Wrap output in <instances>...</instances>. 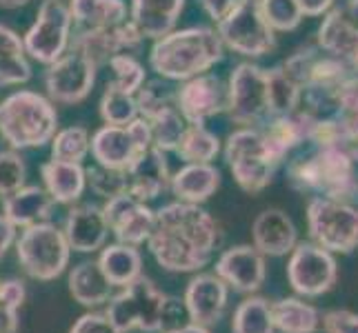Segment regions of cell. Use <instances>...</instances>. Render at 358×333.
Instances as JSON below:
<instances>
[{"instance_id": "obj_40", "label": "cell", "mask_w": 358, "mask_h": 333, "mask_svg": "<svg viewBox=\"0 0 358 333\" xmlns=\"http://www.w3.org/2000/svg\"><path fill=\"white\" fill-rule=\"evenodd\" d=\"M31 80V65L27 52L18 49H0V89L20 87Z\"/></svg>"}, {"instance_id": "obj_46", "label": "cell", "mask_w": 358, "mask_h": 333, "mask_svg": "<svg viewBox=\"0 0 358 333\" xmlns=\"http://www.w3.org/2000/svg\"><path fill=\"white\" fill-rule=\"evenodd\" d=\"M18 227L11 222L5 214H0V260L7 256V251L16 244L18 240Z\"/></svg>"}, {"instance_id": "obj_22", "label": "cell", "mask_w": 358, "mask_h": 333, "mask_svg": "<svg viewBox=\"0 0 358 333\" xmlns=\"http://www.w3.org/2000/svg\"><path fill=\"white\" fill-rule=\"evenodd\" d=\"M185 11V0H131L129 20L143 38L158 40L176 29Z\"/></svg>"}, {"instance_id": "obj_14", "label": "cell", "mask_w": 358, "mask_h": 333, "mask_svg": "<svg viewBox=\"0 0 358 333\" xmlns=\"http://www.w3.org/2000/svg\"><path fill=\"white\" fill-rule=\"evenodd\" d=\"M103 212L116 242L141 246L152 238L156 212L145 200L136 198L134 193L127 191L105 200Z\"/></svg>"}, {"instance_id": "obj_16", "label": "cell", "mask_w": 358, "mask_h": 333, "mask_svg": "<svg viewBox=\"0 0 358 333\" xmlns=\"http://www.w3.org/2000/svg\"><path fill=\"white\" fill-rule=\"evenodd\" d=\"M265 253H261L254 244H236L231 249H225L216 260V276L227 282V287L254 295L265 285L267 265Z\"/></svg>"}, {"instance_id": "obj_30", "label": "cell", "mask_w": 358, "mask_h": 333, "mask_svg": "<svg viewBox=\"0 0 358 333\" xmlns=\"http://www.w3.org/2000/svg\"><path fill=\"white\" fill-rule=\"evenodd\" d=\"M231 333H276L271 302L263 295L243 300L231 318Z\"/></svg>"}, {"instance_id": "obj_21", "label": "cell", "mask_w": 358, "mask_h": 333, "mask_svg": "<svg viewBox=\"0 0 358 333\" xmlns=\"http://www.w3.org/2000/svg\"><path fill=\"white\" fill-rule=\"evenodd\" d=\"M141 151L143 149L127 125H103L92 133V158L96 160V165L127 171V167Z\"/></svg>"}, {"instance_id": "obj_28", "label": "cell", "mask_w": 358, "mask_h": 333, "mask_svg": "<svg viewBox=\"0 0 358 333\" xmlns=\"http://www.w3.org/2000/svg\"><path fill=\"white\" fill-rule=\"evenodd\" d=\"M67 5L78 29L112 27L129 16L125 0H69Z\"/></svg>"}, {"instance_id": "obj_8", "label": "cell", "mask_w": 358, "mask_h": 333, "mask_svg": "<svg viewBox=\"0 0 358 333\" xmlns=\"http://www.w3.org/2000/svg\"><path fill=\"white\" fill-rule=\"evenodd\" d=\"M165 298L167 295L154 285V280L141 276L114 293V298L107 302L105 313L120 333H160V313H163Z\"/></svg>"}, {"instance_id": "obj_18", "label": "cell", "mask_w": 358, "mask_h": 333, "mask_svg": "<svg viewBox=\"0 0 358 333\" xmlns=\"http://www.w3.org/2000/svg\"><path fill=\"white\" fill-rule=\"evenodd\" d=\"M63 231L71 251L76 253H96L107 244L109 225L103 207L92 202H76L67 212Z\"/></svg>"}, {"instance_id": "obj_1", "label": "cell", "mask_w": 358, "mask_h": 333, "mask_svg": "<svg viewBox=\"0 0 358 333\" xmlns=\"http://www.w3.org/2000/svg\"><path fill=\"white\" fill-rule=\"evenodd\" d=\"M223 240L220 225L201 205L169 202L156 212V225L147 246L154 260L169 274H194L212 262Z\"/></svg>"}, {"instance_id": "obj_31", "label": "cell", "mask_w": 358, "mask_h": 333, "mask_svg": "<svg viewBox=\"0 0 358 333\" xmlns=\"http://www.w3.org/2000/svg\"><path fill=\"white\" fill-rule=\"evenodd\" d=\"M220 151H223V145H220V138L214 131H209L205 125H187L178 149L174 154L187 165V163H214Z\"/></svg>"}, {"instance_id": "obj_24", "label": "cell", "mask_w": 358, "mask_h": 333, "mask_svg": "<svg viewBox=\"0 0 358 333\" xmlns=\"http://www.w3.org/2000/svg\"><path fill=\"white\" fill-rule=\"evenodd\" d=\"M0 202H3V214L18 229L47 222L56 205L49 191L45 187H38V184H24L22 189L0 198Z\"/></svg>"}, {"instance_id": "obj_15", "label": "cell", "mask_w": 358, "mask_h": 333, "mask_svg": "<svg viewBox=\"0 0 358 333\" xmlns=\"http://www.w3.org/2000/svg\"><path fill=\"white\" fill-rule=\"evenodd\" d=\"M176 107L189 125H205L227 111V84L214 73H201L176 87Z\"/></svg>"}, {"instance_id": "obj_37", "label": "cell", "mask_w": 358, "mask_h": 333, "mask_svg": "<svg viewBox=\"0 0 358 333\" xmlns=\"http://www.w3.org/2000/svg\"><path fill=\"white\" fill-rule=\"evenodd\" d=\"M87 187L105 200L114 198V195H120V193H127L129 191L127 171L125 169H109L103 165H92L87 169Z\"/></svg>"}, {"instance_id": "obj_52", "label": "cell", "mask_w": 358, "mask_h": 333, "mask_svg": "<svg viewBox=\"0 0 358 333\" xmlns=\"http://www.w3.org/2000/svg\"><path fill=\"white\" fill-rule=\"evenodd\" d=\"M356 154H358V151H356ZM350 202L358 207V171H356V180H354V191H352V198H350Z\"/></svg>"}, {"instance_id": "obj_43", "label": "cell", "mask_w": 358, "mask_h": 333, "mask_svg": "<svg viewBox=\"0 0 358 333\" xmlns=\"http://www.w3.org/2000/svg\"><path fill=\"white\" fill-rule=\"evenodd\" d=\"M325 333H358V313L348 309H334L323 316Z\"/></svg>"}, {"instance_id": "obj_23", "label": "cell", "mask_w": 358, "mask_h": 333, "mask_svg": "<svg viewBox=\"0 0 358 333\" xmlns=\"http://www.w3.org/2000/svg\"><path fill=\"white\" fill-rule=\"evenodd\" d=\"M220 187V171L212 163H187L171 174L169 191L180 202L203 205Z\"/></svg>"}, {"instance_id": "obj_38", "label": "cell", "mask_w": 358, "mask_h": 333, "mask_svg": "<svg viewBox=\"0 0 358 333\" xmlns=\"http://www.w3.org/2000/svg\"><path fill=\"white\" fill-rule=\"evenodd\" d=\"M109 69H112V82L114 87L127 91V94H138V89L147 82V71L141 65V60L131 56V54H122L116 56L112 63H109Z\"/></svg>"}, {"instance_id": "obj_19", "label": "cell", "mask_w": 358, "mask_h": 333, "mask_svg": "<svg viewBox=\"0 0 358 333\" xmlns=\"http://www.w3.org/2000/svg\"><path fill=\"white\" fill-rule=\"evenodd\" d=\"M252 244L269 258H280L299 244V229L282 209L269 207L252 222Z\"/></svg>"}, {"instance_id": "obj_35", "label": "cell", "mask_w": 358, "mask_h": 333, "mask_svg": "<svg viewBox=\"0 0 358 333\" xmlns=\"http://www.w3.org/2000/svg\"><path fill=\"white\" fill-rule=\"evenodd\" d=\"M136 103H138L141 116L152 120L154 116L163 114L165 109L176 107V89L169 87L163 80H147L136 94Z\"/></svg>"}, {"instance_id": "obj_26", "label": "cell", "mask_w": 358, "mask_h": 333, "mask_svg": "<svg viewBox=\"0 0 358 333\" xmlns=\"http://www.w3.org/2000/svg\"><path fill=\"white\" fill-rule=\"evenodd\" d=\"M116 287L107 280L98 260L78 262L69 271V293L78 304L96 309V306L107 304L114 298Z\"/></svg>"}, {"instance_id": "obj_39", "label": "cell", "mask_w": 358, "mask_h": 333, "mask_svg": "<svg viewBox=\"0 0 358 333\" xmlns=\"http://www.w3.org/2000/svg\"><path fill=\"white\" fill-rule=\"evenodd\" d=\"M27 184V163L16 149H0V198Z\"/></svg>"}, {"instance_id": "obj_11", "label": "cell", "mask_w": 358, "mask_h": 333, "mask_svg": "<svg viewBox=\"0 0 358 333\" xmlns=\"http://www.w3.org/2000/svg\"><path fill=\"white\" fill-rule=\"evenodd\" d=\"M338 280V265L331 251L316 242H299L289 253L287 282L301 298H318L334 289Z\"/></svg>"}, {"instance_id": "obj_25", "label": "cell", "mask_w": 358, "mask_h": 333, "mask_svg": "<svg viewBox=\"0 0 358 333\" xmlns=\"http://www.w3.org/2000/svg\"><path fill=\"white\" fill-rule=\"evenodd\" d=\"M41 178L56 205H76L87 189V169L78 163L52 158L41 167Z\"/></svg>"}, {"instance_id": "obj_9", "label": "cell", "mask_w": 358, "mask_h": 333, "mask_svg": "<svg viewBox=\"0 0 358 333\" xmlns=\"http://www.w3.org/2000/svg\"><path fill=\"white\" fill-rule=\"evenodd\" d=\"M73 18L65 0H43L31 27L24 31V52L41 65H52L65 56L73 38Z\"/></svg>"}, {"instance_id": "obj_13", "label": "cell", "mask_w": 358, "mask_h": 333, "mask_svg": "<svg viewBox=\"0 0 358 333\" xmlns=\"http://www.w3.org/2000/svg\"><path fill=\"white\" fill-rule=\"evenodd\" d=\"M143 34L136 29V24L131 20L112 24V27H96V29H76L71 38L73 52H80L83 56H87L98 69L109 65L116 56L131 54L143 45Z\"/></svg>"}, {"instance_id": "obj_29", "label": "cell", "mask_w": 358, "mask_h": 333, "mask_svg": "<svg viewBox=\"0 0 358 333\" xmlns=\"http://www.w3.org/2000/svg\"><path fill=\"white\" fill-rule=\"evenodd\" d=\"M274 325L280 333H316L323 327V316L303 298H280L271 302Z\"/></svg>"}, {"instance_id": "obj_5", "label": "cell", "mask_w": 358, "mask_h": 333, "mask_svg": "<svg viewBox=\"0 0 358 333\" xmlns=\"http://www.w3.org/2000/svg\"><path fill=\"white\" fill-rule=\"evenodd\" d=\"M16 258L29 278L52 282L69 267L71 246L65 231L47 220L20 231L16 240Z\"/></svg>"}, {"instance_id": "obj_3", "label": "cell", "mask_w": 358, "mask_h": 333, "mask_svg": "<svg viewBox=\"0 0 358 333\" xmlns=\"http://www.w3.org/2000/svg\"><path fill=\"white\" fill-rule=\"evenodd\" d=\"M58 133V111L49 96L18 89L0 101V138L9 149H41Z\"/></svg>"}, {"instance_id": "obj_44", "label": "cell", "mask_w": 358, "mask_h": 333, "mask_svg": "<svg viewBox=\"0 0 358 333\" xmlns=\"http://www.w3.org/2000/svg\"><path fill=\"white\" fill-rule=\"evenodd\" d=\"M24 298H27V289H24L22 280H18V278L0 280V302L3 304L20 311V306L24 304Z\"/></svg>"}, {"instance_id": "obj_50", "label": "cell", "mask_w": 358, "mask_h": 333, "mask_svg": "<svg viewBox=\"0 0 358 333\" xmlns=\"http://www.w3.org/2000/svg\"><path fill=\"white\" fill-rule=\"evenodd\" d=\"M171 333H209V327L189 323V325H185V327H180V329H176V331H171Z\"/></svg>"}, {"instance_id": "obj_34", "label": "cell", "mask_w": 358, "mask_h": 333, "mask_svg": "<svg viewBox=\"0 0 358 333\" xmlns=\"http://www.w3.org/2000/svg\"><path fill=\"white\" fill-rule=\"evenodd\" d=\"M147 120V118H145ZM152 125V135H154V147L160 151H176L185 129H187L189 122L182 118L178 107H169L163 114H158L150 120Z\"/></svg>"}, {"instance_id": "obj_49", "label": "cell", "mask_w": 358, "mask_h": 333, "mask_svg": "<svg viewBox=\"0 0 358 333\" xmlns=\"http://www.w3.org/2000/svg\"><path fill=\"white\" fill-rule=\"evenodd\" d=\"M343 14H345V18L350 20V24L352 27L358 31V0H348V3H345L343 7Z\"/></svg>"}, {"instance_id": "obj_45", "label": "cell", "mask_w": 358, "mask_h": 333, "mask_svg": "<svg viewBox=\"0 0 358 333\" xmlns=\"http://www.w3.org/2000/svg\"><path fill=\"white\" fill-rule=\"evenodd\" d=\"M243 3L245 0H201L205 14L214 22H220L223 18H227L231 11H236Z\"/></svg>"}, {"instance_id": "obj_32", "label": "cell", "mask_w": 358, "mask_h": 333, "mask_svg": "<svg viewBox=\"0 0 358 333\" xmlns=\"http://www.w3.org/2000/svg\"><path fill=\"white\" fill-rule=\"evenodd\" d=\"M98 114H101V120L105 125L125 127L141 116V111L134 94H127L114 87L112 82H107V87L101 96V103H98Z\"/></svg>"}, {"instance_id": "obj_7", "label": "cell", "mask_w": 358, "mask_h": 333, "mask_svg": "<svg viewBox=\"0 0 358 333\" xmlns=\"http://www.w3.org/2000/svg\"><path fill=\"white\" fill-rule=\"evenodd\" d=\"M229 120L238 127H265L271 120L269 69L256 63H238L227 80Z\"/></svg>"}, {"instance_id": "obj_4", "label": "cell", "mask_w": 358, "mask_h": 333, "mask_svg": "<svg viewBox=\"0 0 358 333\" xmlns=\"http://www.w3.org/2000/svg\"><path fill=\"white\" fill-rule=\"evenodd\" d=\"M223 156L234 180L247 193L263 191L280 167L265 131L258 127L234 129L223 145Z\"/></svg>"}, {"instance_id": "obj_36", "label": "cell", "mask_w": 358, "mask_h": 333, "mask_svg": "<svg viewBox=\"0 0 358 333\" xmlns=\"http://www.w3.org/2000/svg\"><path fill=\"white\" fill-rule=\"evenodd\" d=\"M261 11L269 27L276 34H287L301 27L303 11L299 7V0H258Z\"/></svg>"}, {"instance_id": "obj_2", "label": "cell", "mask_w": 358, "mask_h": 333, "mask_svg": "<svg viewBox=\"0 0 358 333\" xmlns=\"http://www.w3.org/2000/svg\"><path fill=\"white\" fill-rule=\"evenodd\" d=\"M225 45L212 27L174 29L163 38L154 40L150 49V67L160 78L185 82L189 78L209 73L225 58Z\"/></svg>"}, {"instance_id": "obj_12", "label": "cell", "mask_w": 358, "mask_h": 333, "mask_svg": "<svg viewBox=\"0 0 358 333\" xmlns=\"http://www.w3.org/2000/svg\"><path fill=\"white\" fill-rule=\"evenodd\" d=\"M98 65L80 52H69L56 63L45 67V89L56 105H78L87 98L96 84Z\"/></svg>"}, {"instance_id": "obj_41", "label": "cell", "mask_w": 358, "mask_h": 333, "mask_svg": "<svg viewBox=\"0 0 358 333\" xmlns=\"http://www.w3.org/2000/svg\"><path fill=\"white\" fill-rule=\"evenodd\" d=\"M189 323H192V318H189L185 300L174 298V295H167L165 304H163V313H160V333H171Z\"/></svg>"}, {"instance_id": "obj_48", "label": "cell", "mask_w": 358, "mask_h": 333, "mask_svg": "<svg viewBox=\"0 0 358 333\" xmlns=\"http://www.w3.org/2000/svg\"><path fill=\"white\" fill-rule=\"evenodd\" d=\"M18 327H20L18 311L0 302V333H18Z\"/></svg>"}, {"instance_id": "obj_33", "label": "cell", "mask_w": 358, "mask_h": 333, "mask_svg": "<svg viewBox=\"0 0 358 333\" xmlns=\"http://www.w3.org/2000/svg\"><path fill=\"white\" fill-rule=\"evenodd\" d=\"M52 158L65 160V163L83 165L92 154V133L83 125H71L65 129H58L52 140Z\"/></svg>"}, {"instance_id": "obj_47", "label": "cell", "mask_w": 358, "mask_h": 333, "mask_svg": "<svg viewBox=\"0 0 358 333\" xmlns=\"http://www.w3.org/2000/svg\"><path fill=\"white\" fill-rule=\"evenodd\" d=\"M336 0H299V7L305 18H320L334 9Z\"/></svg>"}, {"instance_id": "obj_20", "label": "cell", "mask_w": 358, "mask_h": 333, "mask_svg": "<svg viewBox=\"0 0 358 333\" xmlns=\"http://www.w3.org/2000/svg\"><path fill=\"white\" fill-rule=\"evenodd\" d=\"M127 180H129V193L145 202L156 200L169 189L171 174L167 154L150 147L136 156L134 163L127 167Z\"/></svg>"}, {"instance_id": "obj_10", "label": "cell", "mask_w": 358, "mask_h": 333, "mask_svg": "<svg viewBox=\"0 0 358 333\" xmlns=\"http://www.w3.org/2000/svg\"><path fill=\"white\" fill-rule=\"evenodd\" d=\"M216 31L225 49L252 60L271 54L278 45L276 31L265 20L258 0H245L236 11L216 22Z\"/></svg>"}, {"instance_id": "obj_51", "label": "cell", "mask_w": 358, "mask_h": 333, "mask_svg": "<svg viewBox=\"0 0 358 333\" xmlns=\"http://www.w3.org/2000/svg\"><path fill=\"white\" fill-rule=\"evenodd\" d=\"M29 3L31 0H0V9H20Z\"/></svg>"}, {"instance_id": "obj_6", "label": "cell", "mask_w": 358, "mask_h": 333, "mask_svg": "<svg viewBox=\"0 0 358 333\" xmlns=\"http://www.w3.org/2000/svg\"><path fill=\"white\" fill-rule=\"evenodd\" d=\"M307 231L318 246L348 256L358 249V207L327 195H312L307 200Z\"/></svg>"}, {"instance_id": "obj_42", "label": "cell", "mask_w": 358, "mask_h": 333, "mask_svg": "<svg viewBox=\"0 0 358 333\" xmlns=\"http://www.w3.org/2000/svg\"><path fill=\"white\" fill-rule=\"evenodd\" d=\"M69 333H120L105 311H87L71 325Z\"/></svg>"}, {"instance_id": "obj_27", "label": "cell", "mask_w": 358, "mask_h": 333, "mask_svg": "<svg viewBox=\"0 0 358 333\" xmlns=\"http://www.w3.org/2000/svg\"><path fill=\"white\" fill-rule=\"evenodd\" d=\"M98 265H101L103 274L116 289L127 287L143 276V256L138 246L131 244H105L101 249V256H98Z\"/></svg>"}, {"instance_id": "obj_17", "label": "cell", "mask_w": 358, "mask_h": 333, "mask_svg": "<svg viewBox=\"0 0 358 333\" xmlns=\"http://www.w3.org/2000/svg\"><path fill=\"white\" fill-rule=\"evenodd\" d=\"M182 300L187 304L192 323L203 327H214L225 316L229 287L216 274H199L189 280Z\"/></svg>"}]
</instances>
